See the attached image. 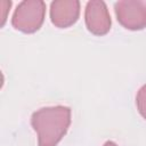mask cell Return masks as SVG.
<instances>
[{
  "instance_id": "cell-1",
  "label": "cell",
  "mask_w": 146,
  "mask_h": 146,
  "mask_svg": "<svg viewBox=\"0 0 146 146\" xmlns=\"http://www.w3.org/2000/svg\"><path fill=\"white\" fill-rule=\"evenodd\" d=\"M71 124V108L67 106H48L35 111L31 125L38 135L39 146H57Z\"/></svg>"
},
{
  "instance_id": "cell-2",
  "label": "cell",
  "mask_w": 146,
  "mask_h": 146,
  "mask_svg": "<svg viewBox=\"0 0 146 146\" xmlns=\"http://www.w3.org/2000/svg\"><path fill=\"white\" fill-rule=\"evenodd\" d=\"M46 3L42 0H25L16 7L11 24L14 29L23 33H34L43 24Z\"/></svg>"
},
{
  "instance_id": "cell-3",
  "label": "cell",
  "mask_w": 146,
  "mask_h": 146,
  "mask_svg": "<svg viewBox=\"0 0 146 146\" xmlns=\"http://www.w3.org/2000/svg\"><path fill=\"white\" fill-rule=\"evenodd\" d=\"M117 22L127 30L139 31L146 27V1L121 0L115 2Z\"/></svg>"
},
{
  "instance_id": "cell-4",
  "label": "cell",
  "mask_w": 146,
  "mask_h": 146,
  "mask_svg": "<svg viewBox=\"0 0 146 146\" xmlns=\"http://www.w3.org/2000/svg\"><path fill=\"white\" fill-rule=\"evenodd\" d=\"M84 22L88 31L95 35H105L111 30V16L107 6L100 0H90L86 5Z\"/></svg>"
},
{
  "instance_id": "cell-5",
  "label": "cell",
  "mask_w": 146,
  "mask_h": 146,
  "mask_svg": "<svg viewBox=\"0 0 146 146\" xmlns=\"http://www.w3.org/2000/svg\"><path fill=\"white\" fill-rule=\"evenodd\" d=\"M80 16L78 0H56L50 3V21L59 29L72 26Z\"/></svg>"
},
{
  "instance_id": "cell-6",
  "label": "cell",
  "mask_w": 146,
  "mask_h": 146,
  "mask_svg": "<svg viewBox=\"0 0 146 146\" xmlns=\"http://www.w3.org/2000/svg\"><path fill=\"white\" fill-rule=\"evenodd\" d=\"M136 105L140 115L146 120V84H144L136 96Z\"/></svg>"
},
{
  "instance_id": "cell-7",
  "label": "cell",
  "mask_w": 146,
  "mask_h": 146,
  "mask_svg": "<svg viewBox=\"0 0 146 146\" xmlns=\"http://www.w3.org/2000/svg\"><path fill=\"white\" fill-rule=\"evenodd\" d=\"M11 6V1H6V0H1L0 1V17H1V23L0 26H3L7 19V15L9 13V8Z\"/></svg>"
},
{
  "instance_id": "cell-8",
  "label": "cell",
  "mask_w": 146,
  "mask_h": 146,
  "mask_svg": "<svg viewBox=\"0 0 146 146\" xmlns=\"http://www.w3.org/2000/svg\"><path fill=\"white\" fill-rule=\"evenodd\" d=\"M103 146H117V145H116L114 141H112V140H108V141H106V143H105Z\"/></svg>"
}]
</instances>
